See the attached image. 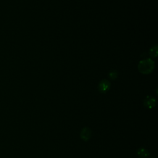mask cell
I'll return each mask as SVG.
<instances>
[{"label":"cell","instance_id":"cell-1","mask_svg":"<svg viewBox=\"0 0 158 158\" xmlns=\"http://www.w3.org/2000/svg\"><path fill=\"white\" fill-rule=\"evenodd\" d=\"M138 70L143 74L151 73L154 68V62L151 59H146L141 60L138 64Z\"/></svg>","mask_w":158,"mask_h":158},{"label":"cell","instance_id":"cell-2","mask_svg":"<svg viewBox=\"0 0 158 158\" xmlns=\"http://www.w3.org/2000/svg\"><path fill=\"white\" fill-rule=\"evenodd\" d=\"M91 137V130L89 127H85L82 128L80 132V138L85 141H88Z\"/></svg>","mask_w":158,"mask_h":158},{"label":"cell","instance_id":"cell-3","mask_svg":"<svg viewBox=\"0 0 158 158\" xmlns=\"http://www.w3.org/2000/svg\"><path fill=\"white\" fill-rule=\"evenodd\" d=\"M110 86V82L107 80H102L100 81L98 85V89L101 93L107 92Z\"/></svg>","mask_w":158,"mask_h":158},{"label":"cell","instance_id":"cell-4","mask_svg":"<svg viewBox=\"0 0 158 158\" xmlns=\"http://www.w3.org/2000/svg\"><path fill=\"white\" fill-rule=\"evenodd\" d=\"M156 99L151 96H147L144 101V105L149 109L153 108L156 106Z\"/></svg>","mask_w":158,"mask_h":158},{"label":"cell","instance_id":"cell-5","mask_svg":"<svg viewBox=\"0 0 158 158\" xmlns=\"http://www.w3.org/2000/svg\"><path fill=\"white\" fill-rule=\"evenodd\" d=\"M137 155L140 158H148L149 156V153L145 148H140L137 150Z\"/></svg>","mask_w":158,"mask_h":158},{"label":"cell","instance_id":"cell-6","mask_svg":"<svg viewBox=\"0 0 158 158\" xmlns=\"http://www.w3.org/2000/svg\"><path fill=\"white\" fill-rule=\"evenodd\" d=\"M149 54L152 57H156L157 56V46H154L152 47V48L150 49Z\"/></svg>","mask_w":158,"mask_h":158},{"label":"cell","instance_id":"cell-7","mask_svg":"<svg viewBox=\"0 0 158 158\" xmlns=\"http://www.w3.org/2000/svg\"><path fill=\"white\" fill-rule=\"evenodd\" d=\"M109 78L112 80H115L116 78H117V73L115 70H112L111 72H109Z\"/></svg>","mask_w":158,"mask_h":158},{"label":"cell","instance_id":"cell-8","mask_svg":"<svg viewBox=\"0 0 158 158\" xmlns=\"http://www.w3.org/2000/svg\"><path fill=\"white\" fill-rule=\"evenodd\" d=\"M152 158H155V157H152Z\"/></svg>","mask_w":158,"mask_h":158}]
</instances>
